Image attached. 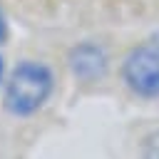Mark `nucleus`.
I'll list each match as a JSON object with an SVG mask.
<instances>
[{
  "instance_id": "nucleus-6",
  "label": "nucleus",
  "mask_w": 159,
  "mask_h": 159,
  "mask_svg": "<svg viewBox=\"0 0 159 159\" xmlns=\"http://www.w3.org/2000/svg\"><path fill=\"white\" fill-rule=\"evenodd\" d=\"M0 80H2V65H0Z\"/></svg>"
},
{
  "instance_id": "nucleus-1",
  "label": "nucleus",
  "mask_w": 159,
  "mask_h": 159,
  "mask_svg": "<svg viewBox=\"0 0 159 159\" xmlns=\"http://www.w3.org/2000/svg\"><path fill=\"white\" fill-rule=\"evenodd\" d=\"M52 72L40 62H20L5 84V107L17 117L37 112L52 94Z\"/></svg>"
},
{
  "instance_id": "nucleus-2",
  "label": "nucleus",
  "mask_w": 159,
  "mask_h": 159,
  "mask_svg": "<svg viewBox=\"0 0 159 159\" xmlns=\"http://www.w3.org/2000/svg\"><path fill=\"white\" fill-rule=\"evenodd\" d=\"M122 77L134 94L144 99L159 97V42L134 47L122 65Z\"/></svg>"
},
{
  "instance_id": "nucleus-5",
  "label": "nucleus",
  "mask_w": 159,
  "mask_h": 159,
  "mask_svg": "<svg viewBox=\"0 0 159 159\" xmlns=\"http://www.w3.org/2000/svg\"><path fill=\"white\" fill-rule=\"evenodd\" d=\"M5 37V22H2V17H0V40Z\"/></svg>"
},
{
  "instance_id": "nucleus-4",
  "label": "nucleus",
  "mask_w": 159,
  "mask_h": 159,
  "mask_svg": "<svg viewBox=\"0 0 159 159\" xmlns=\"http://www.w3.org/2000/svg\"><path fill=\"white\" fill-rule=\"evenodd\" d=\"M142 159H159V132H152V134L144 139Z\"/></svg>"
},
{
  "instance_id": "nucleus-3",
  "label": "nucleus",
  "mask_w": 159,
  "mask_h": 159,
  "mask_svg": "<svg viewBox=\"0 0 159 159\" xmlns=\"http://www.w3.org/2000/svg\"><path fill=\"white\" fill-rule=\"evenodd\" d=\"M70 67H72L75 77H80L84 82H94L107 72V52L92 42L77 45L70 52Z\"/></svg>"
}]
</instances>
